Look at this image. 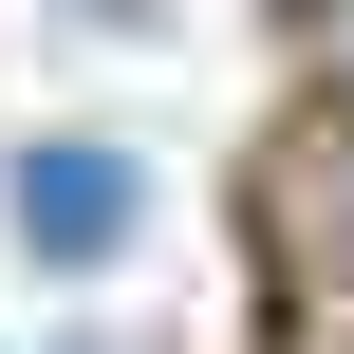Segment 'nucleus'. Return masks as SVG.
Masks as SVG:
<instances>
[{"label":"nucleus","instance_id":"f257e3e1","mask_svg":"<svg viewBox=\"0 0 354 354\" xmlns=\"http://www.w3.org/2000/svg\"><path fill=\"white\" fill-rule=\"evenodd\" d=\"M0 224H19V261L93 280V261H131L149 168H131V149H93V131H56V149H19V168H0Z\"/></svg>","mask_w":354,"mask_h":354},{"label":"nucleus","instance_id":"f03ea898","mask_svg":"<svg viewBox=\"0 0 354 354\" xmlns=\"http://www.w3.org/2000/svg\"><path fill=\"white\" fill-rule=\"evenodd\" d=\"M299 56H317V75L354 93V0H299Z\"/></svg>","mask_w":354,"mask_h":354}]
</instances>
